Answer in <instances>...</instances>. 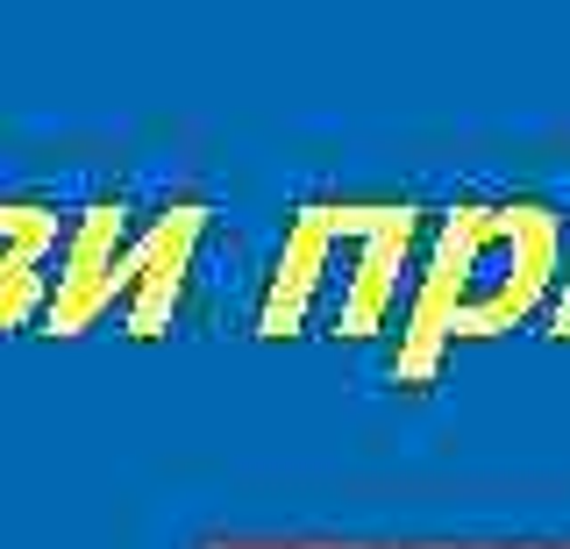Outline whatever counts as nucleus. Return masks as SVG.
I'll list each match as a JSON object with an SVG mask.
<instances>
[{"mask_svg":"<svg viewBox=\"0 0 570 549\" xmlns=\"http://www.w3.org/2000/svg\"><path fill=\"white\" fill-rule=\"evenodd\" d=\"M65 222L71 215L58 200H43V193H0V335L29 329L43 314Z\"/></svg>","mask_w":570,"mask_h":549,"instance_id":"20e7f679","label":"nucleus"},{"mask_svg":"<svg viewBox=\"0 0 570 549\" xmlns=\"http://www.w3.org/2000/svg\"><path fill=\"white\" fill-rule=\"evenodd\" d=\"M207 193L178 186L165 200H129V193H100L65 222L58 264H50V293L36 329L71 343V335L115 329L129 343L171 335L186 307L193 264L207 243Z\"/></svg>","mask_w":570,"mask_h":549,"instance_id":"7ed1b4c3","label":"nucleus"},{"mask_svg":"<svg viewBox=\"0 0 570 549\" xmlns=\"http://www.w3.org/2000/svg\"><path fill=\"white\" fill-rule=\"evenodd\" d=\"M542 335L549 343H570V236H563V264H557V293L542 307Z\"/></svg>","mask_w":570,"mask_h":549,"instance_id":"39448f33","label":"nucleus"},{"mask_svg":"<svg viewBox=\"0 0 570 549\" xmlns=\"http://www.w3.org/2000/svg\"><path fill=\"white\" fill-rule=\"evenodd\" d=\"M563 215L549 200H456L435 215L414 286L400 307V335L385 350L392 385L435 379L463 343H499L528 329L557 293Z\"/></svg>","mask_w":570,"mask_h":549,"instance_id":"f257e3e1","label":"nucleus"},{"mask_svg":"<svg viewBox=\"0 0 570 549\" xmlns=\"http://www.w3.org/2000/svg\"><path fill=\"white\" fill-rule=\"evenodd\" d=\"M421 236L428 215L414 200H385V193L307 200L272 251V272L257 293V335L264 343H299V335L371 343V335H385L414 286Z\"/></svg>","mask_w":570,"mask_h":549,"instance_id":"f03ea898","label":"nucleus"}]
</instances>
